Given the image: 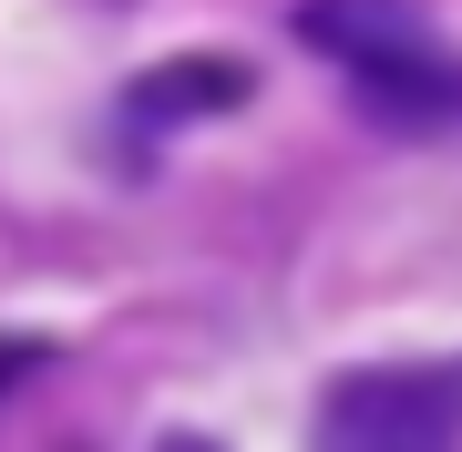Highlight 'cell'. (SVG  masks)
Here are the masks:
<instances>
[{"mask_svg": "<svg viewBox=\"0 0 462 452\" xmlns=\"http://www.w3.org/2000/svg\"><path fill=\"white\" fill-rule=\"evenodd\" d=\"M329 452H442L462 432V360H380L319 401Z\"/></svg>", "mask_w": 462, "mask_h": 452, "instance_id": "cell-1", "label": "cell"}, {"mask_svg": "<svg viewBox=\"0 0 462 452\" xmlns=\"http://www.w3.org/2000/svg\"><path fill=\"white\" fill-rule=\"evenodd\" d=\"M298 42L339 72H401L431 51V11L421 0H298Z\"/></svg>", "mask_w": 462, "mask_h": 452, "instance_id": "cell-2", "label": "cell"}, {"mask_svg": "<svg viewBox=\"0 0 462 452\" xmlns=\"http://www.w3.org/2000/svg\"><path fill=\"white\" fill-rule=\"evenodd\" d=\"M257 93V72L247 62H216V51H185V62L165 72H144L124 103H134V124H206V114H236V103Z\"/></svg>", "mask_w": 462, "mask_h": 452, "instance_id": "cell-3", "label": "cell"}, {"mask_svg": "<svg viewBox=\"0 0 462 452\" xmlns=\"http://www.w3.org/2000/svg\"><path fill=\"white\" fill-rule=\"evenodd\" d=\"M360 114L380 134H442V124H462V72H442L431 51L401 72H360Z\"/></svg>", "mask_w": 462, "mask_h": 452, "instance_id": "cell-4", "label": "cell"}, {"mask_svg": "<svg viewBox=\"0 0 462 452\" xmlns=\"http://www.w3.org/2000/svg\"><path fill=\"white\" fill-rule=\"evenodd\" d=\"M42 370V339H0V391H21Z\"/></svg>", "mask_w": 462, "mask_h": 452, "instance_id": "cell-5", "label": "cell"}, {"mask_svg": "<svg viewBox=\"0 0 462 452\" xmlns=\"http://www.w3.org/2000/svg\"><path fill=\"white\" fill-rule=\"evenodd\" d=\"M165 452H216V442H206V432H175V442H165Z\"/></svg>", "mask_w": 462, "mask_h": 452, "instance_id": "cell-6", "label": "cell"}]
</instances>
